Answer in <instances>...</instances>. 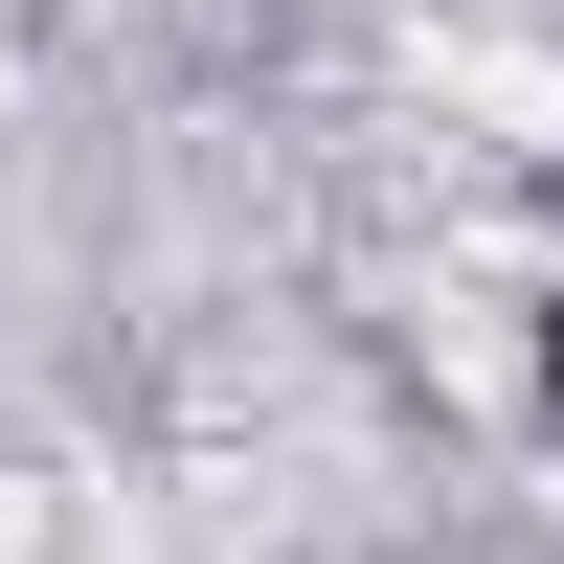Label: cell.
I'll list each match as a JSON object with an SVG mask.
<instances>
[{
    "label": "cell",
    "instance_id": "6da1fadb",
    "mask_svg": "<svg viewBox=\"0 0 564 564\" xmlns=\"http://www.w3.org/2000/svg\"><path fill=\"white\" fill-rule=\"evenodd\" d=\"M542 384H564V316H542Z\"/></svg>",
    "mask_w": 564,
    "mask_h": 564
}]
</instances>
